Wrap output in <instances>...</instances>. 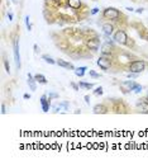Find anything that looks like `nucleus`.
Here are the masks:
<instances>
[{
  "label": "nucleus",
  "instance_id": "f257e3e1",
  "mask_svg": "<svg viewBox=\"0 0 148 165\" xmlns=\"http://www.w3.org/2000/svg\"><path fill=\"white\" fill-rule=\"evenodd\" d=\"M144 67H146V64L143 62V61H134L132 65H131V72H141L144 70Z\"/></svg>",
  "mask_w": 148,
  "mask_h": 165
},
{
  "label": "nucleus",
  "instance_id": "f03ea898",
  "mask_svg": "<svg viewBox=\"0 0 148 165\" xmlns=\"http://www.w3.org/2000/svg\"><path fill=\"white\" fill-rule=\"evenodd\" d=\"M104 17L108 19H117L119 17V11L114 9V8H109V9H106L104 11Z\"/></svg>",
  "mask_w": 148,
  "mask_h": 165
},
{
  "label": "nucleus",
  "instance_id": "7ed1b4c3",
  "mask_svg": "<svg viewBox=\"0 0 148 165\" xmlns=\"http://www.w3.org/2000/svg\"><path fill=\"white\" fill-rule=\"evenodd\" d=\"M114 40L117 41L118 43H120V45H124V43H127V34L124 31H118L117 33H115L114 36Z\"/></svg>",
  "mask_w": 148,
  "mask_h": 165
},
{
  "label": "nucleus",
  "instance_id": "20e7f679",
  "mask_svg": "<svg viewBox=\"0 0 148 165\" xmlns=\"http://www.w3.org/2000/svg\"><path fill=\"white\" fill-rule=\"evenodd\" d=\"M14 58H15V64L17 67L19 69L20 67V55H19V43H18V40L14 41Z\"/></svg>",
  "mask_w": 148,
  "mask_h": 165
},
{
  "label": "nucleus",
  "instance_id": "39448f33",
  "mask_svg": "<svg viewBox=\"0 0 148 165\" xmlns=\"http://www.w3.org/2000/svg\"><path fill=\"white\" fill-rule=\"evenodd\" d=\"M97 65H99L103 70H108L109 67H110V60L106 57H100L99 60H97Z\"/></svg>",
  "mask_w": 148,
  "mask_h": 165
},
{
  "label": "nucleus",
  "instance_id": "423d86ee",
  "mask_svg": "<svg viewBox=\"0 0 148 165\" xmlns=\"http://www.w3.org/2000/svg\"><path fill=\"white\" fill-rule=\"evenodd\" d=\"M137 87L134 81H124L122 82V89L124 92H128V90H134V88Z\"/></svg>",
  "mask_w": 148,
  "mask_h": 165
},
{
  "label": "nucleus",
  "instance_id": "0eeeda50",
  "mask_svg": "<svg viewBox=\"0 0 148 165\" xmlns=\"http://www.w3.org/2000/svg\"><path fill=\"white\" fill-rule=\"evenodd\" d=\"M99 45H100L99 38H93V40H90L87 42V46L90 47L91 50H94V51H96V50L99 48Z\"/></svg>",
  "mask_w": 148,
  "mask_h": 165
},
{
  "label": "nucleus",
  "instance_id": "6e6552de",
  "mask_svg": "<svg viewBox=\"0 0 148 165\" xmlns=\"http://www.w3.org/2000/svg\"><path fill=\"white\" fill-rule=\"evenodd\" d=\"M41 104H42L43 112H48V111H49V101L47 99L46 95H43L42 98H41Z\"/></svg>",
  "mask_w": 148,
  "mask_h": 165
},
{
  "label": "nucleus",
  "instance_id": "1a4fd4ad",
  "mask_svg": "<svg viewBox=\"0 0 148 165\" xmlns=\"http://www.w3.org/2000/svg\"><path fill=\"white\" fill-rule=\"evenodd\" d=\"M103 32H104V34H105L106 37H109L111 33H113V25L104 24V25H103Z\"/></svg>",
  "mask_w": 148,
  "mask_h": 165
},
{
  "label": "nucleus",
  "instance_id": "9d476101",
  "mask_svg": "<svg viewBox=\"0 0 148 165\" xmlns=\"http://www.w3.org/2000/svg\"><path fill=\"white\" fill-rule=\"evenodd\" d=\"M35 79H33V76L31 75V74H28V85H29V88H31L32 90H35L37 89V85H35Z\"/></svg>",
  "mask_w": 148,
  "mask_h": 165
},
{
  "label": "nucleus",
  "instance_id": "9b49d317",
  "mask_svg": "<svg viewBox=\"0 0 148 165\" xmlns=\"http://www.w3.org/2000/svg\"><path fill=\"white\" fill-rule=\"evenodd\" d=\"M57 65H60V66H62V67H66V69L75 70V66H73L72 64L66 62V61H63V60H58V61H57Z\"/></svg>",
  "mask_w": 148,
  "mask_h": 165
},
{
  "label": "nucleus",
  "instance_id": "f8f14e48",
  "mask_svg": "<svg viewBox=\"0 0 148 165\" xmlns=\"http://www.w3.org/2000/svg\"><path fill=\"white\" fill-rule=\"evenodd\" d=\"M69 5L72 9H77L80 8V0H69Z\"/></svg>",
  "mask_w": 148,
  "mask_h": 165
},
{
  "label": "nucleus",
  "instance_id": "ddd939ff",
  "mask_svg": "<svg viewBox=\"0 0 148 165\" xmlns=\"http://www.w3.org/2000/svg\"><path fill=\"white\" fill-rule=\"evenodd\" d=\"M106 112V108L104 105H95L94 107V113H105Z\"/></svg>",
  "mask_w": 148,
  "mask_h": 165
},
{
  "label": "nucleus",
  "instance_id": "4468645a",
  "mask_svg": "<svg viewBox=\"0 0 148 165\" xmlns=\"http://www.w3.org/2000/svg\"><path fill=\"white\" fill-rule=\"evenodd\" d=\"M34 79H35V80H37L38 82H41V84H47L46 78H44L43 75H41V74H37V75L34 76Z\"/></svg>",
  "mask_w": 148,
  "mask_h": 165
},
{
  "label": "nucleus",
  "instance_id": "2eb2a0df",
  "mask_svg": "<svg viewBox=\"0 0 148 165\" xmlns=\"http://www.w3.org/2000/svg\"><path fill=\"white\" fill-rule=\"evenodd\" d=\"M85 70H86V67H77V69H75V74L77 76H84V74H85Z\"/></svg>",
  "mask_w": 148,
  "mask_h": 165
},
{
  "label": "nucleus",
  "instance_id": "dca6fc26",
  "mask_svg": "<svg viewBox=\"0 0 148 165\" xmlns=\"http://www.w3.org/2000/svg\"><path fill=\"white\" fill-rule=\"evenodd\" d=\"M42 58H43L44 61H46L47 64H51V65H53V64H57V61H55V60H53V58H51V57H49V56H47V55H43V56H42Z\"/></svg>",
  "mask_w": 148,
  "mask_h": 165
},
{
  "label": "nucleus",
  "instance_id": "f3484780",
  "mask_svg": "<svg viewBox=\"0 0 148 165\" xmlns=\"http://www.w3.org/2000/svg\"><path fill=\"white\" fill-rule=\"evenodd\" d=\"M80 87L81 88H86V89H91V88L94 87V84H87V82H80Z\"/></svg>",
  "mask_w": 148,
  "mask_h": 165
},
{
  "label": "nucleus",
  "instance_id": "a211bd4d",
  "mask_svg": "<svg viewBox=\"0 0 148 165\" xmlns=\"http://www.w3.org/2000/svg\"><path fill=\"white\" fill-rule=\"evenodd\" d=\"M103 54H109L110 52V50H109V43H105L104 46H103Z\"/></svg>",
  "mask_w": 148,
  "mask_h": 165
},
{
  "label": "nucleus",
  "instance_id": "6ab92c4d",
  "mask_svg": "<svg viewBox=\"0 0 148 165\" xmlns=\"http://www.w3.org/2000/svg\"><path fill=\"white\" fill-rule=\"evenodd\" d=\"M25 24H27V28H28V31H31V29H32V25H31V23H29V17H28V15L25 17Z\"/></svg>",
  "mask_w": 148,
  "mask_h": 165
},
{
  "label": "nucleus",
  "instance_id": "aec40b11",
  "mask_svg": "<svg viewBox=\"0 0 148 165\" xmlns=\"http://www.w3.org/2000/svg\"><path fill=\"white\" fill-rule=\"evenodd\" d=\"M94 94H95V95H101V94H103V88L99 87V88H97V89L95 90V92H94Z\"/></svg>",
  "mask_w": 148,
  "mask_h": 165
},
{
  "label": "nucleus",
  "instance_id": "412c9836",
  "mask_svg": "<svg viewBox=\"0 0 148 165\" xmlns=\"http://www.w3.org/2000/svg\"><path fill=\"white\" fill-rule=\"evenodd\" d=\"M134 92H135V93H141V92H142V87H141V85L137 84V87L134 88Z\"/></svg>",
  "mask_w": 148,
  "mask_h": 165
},
{
  "label": "nucleus",
  "instance_id": "4be33fe9",
  "mask_svg": "<svg viewBox=\"0 0 148 165\" xmlns=\"http://www.w3.org/2000/svg\"><path fill=\"white\" fill-rule=\"evenodd\" d=\"M90 75L93 76V78H100V75L99 74H96V72H94L93 70H90Z\"/></svg>",
  "mask_w": 148,
  "mask_h": 165
},
{
  "label": "nucleus",
  "instance_id": "5701e85b",
  "mask_svg": "<svg viewBox=\"0 0 148 165\" xmlns=\"http://www.w3.org/2000/svg\"><path fill=\"white\" fill-rule=\"evenodd\" d=\"M49 99L51 98H58V94H56V93H49Z\"/></svg>",
  "mask_w": 148,
  "mask_h": 165
},
{
  "label": "nucleus",
  "instance_id": "b1692460",
  "mask_svg": "<svg viewBox=\"0 0 148 165\" xmlns=\"http://www.w3.org/2000/svg\"><path fill=\"white\" fill-rule=\"evenodd\" d=\"M137 75H138L137 72H131V74H128V75H127V76H128V78H135V76H137Z\"/></svg>",
  "mask_w": 148,
  "mask_h": 165
},
{
  "label": "nucleus",
  "instance_id": "393cba45",
  "mask_svg": "<svg viewBox=\"0 0 148 165\" xmlns=\"http://www.w3.org/2000/svg\"><path fill=\"white\" fill-rule=\"evenodd\" d=\"M8 17H9V20H13V13H11V11H9Z\"/></svg>",
  "mask_w": 148,
  "mask_h": 165
},
{
  "label": "nucleus",
  "instance_id": "a878e982",
  "mask_svg": "<svg viewBox=\"0 0 148 165\" xmlns=\"http://www.w3.org/2000/svg\"><path fill=\"white\" fill-rule=\"evenodd\" d=\"M5 112H7V111H5V105H4V104H1V113H3V114H5Z\"/></svg>",
  "mask_w": 148,
  "mask_h": 165
},
{
  "label": "nucleus",
  "instance_id": "bb28decb",
  "mask_svg": "<svg viewBox=\"0 0 148 165\" xmlns=\"http://www.w3.org/2000/svg\"><path fill=\"white\" fill-rule=\"evenodd\" d=\"M71 85H72V88H73V89H75V90H77V89H79V88H77V85H76V84H73V82H71Z\"/></svg>",
  "mask_w": 148,
  "mask_h": 165
},
{
  "label": "nucleus",
  "instance_id": "cd10ccee",
  "mask_svg": "<svg viewBox=\"0 0 148 165\" xmlns=\"http://www.w3.org/2000/svg\"><path fill=\"white\" fill-rule=\"evenodd\" d=\"M97 11H99V9H97V8H95V9H93V10H91V13H93V14H96Z\"/></svg>",
  "mask_w": 148,
  "mask_h": 165
},
{
  "label": "nucleus",
  "instance_id": "c85d7f7f",
  "mask_svg": "<svg viewBox=\"0 0 148 165\" xmlns=\"http://www.w3.org/2000/svg\"><path fill=\"white\" fill-rule=\"evenodd\" d=\"M85 101H86L87 104H90V101H89V95H85Z\"/></svg>",
  "mask_w": 148,
  "mask_h": 165
},
{
  "label": "nucleus",
  "instance_id": "c756f323",
  "mask_svg": "<svg viewBox=\"0 0 148 165\" xmlns=\"http://www.w3.org/2000/svg\"><path fill=\"white\" fill-rule=\"evenodd\" d=\"M34 52H35V54H38V46L37 45H34Z\"/></svg>",
  "mask_w": 148,
  "mask_h": 165
},
{
  "label": "nucleus",
  "instance_id": "7c9ffc66",
  "mask_svg": "<svg viewBox=\"0 0 148 165\" xmlns=\"http://www.w3.org/2000/svg\"><path fill=\"white\" fill-rule=\"evenodd\" d=\"M11 1H13V3H14V4H17V0H11Z\"/></svg>",
  "mask_w": 148,
  "mask_h": 165
},
{
  "label": "nucleus",
  "instance_id": "2f4dec72",
  "mask_svg": "<svg viewBox=\"0 0 148 165\" xmlns=\"http://www.w3.org/2000/svg\"><path fill=\"white\" fill-rule=\"evenodd\" d=\"M147 101H148V97H147Z\"/></svg>",
  "mask_w": 148,
  "mask_h": 165
}]
</instances>
